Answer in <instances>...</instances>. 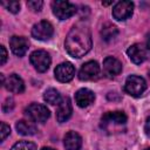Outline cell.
<instances>
[{
  "instance_id": "obj_24",
  "label": "cell",
  "mask_w": 150,
  "mask_h": 150,
  "mask_svg": "<svg viewBox=\"0 0 150 150\" xmlns=\"http://www.w3.org/2000/svg\"><path fill=\"white\" fill-rule=\"evenodd\" d=\"M9 134H11L9 125H7L5 122H1V130H0V139H1V142H4Z\"/></svg>"
},
{
  "instance_id": "obj_4",
  "label": "cell",
  "mask_w": 150,
  "mask_h": 150,
  "mask_svg": "<svg viewBox=\"0 0 150 150\" xmlns=\"http://www.w3.org/2000/svg\"><path fill=\"white\" fill-rule=\"evenodd\" d=\"M25 112H26V116L30 121L38 122V123H45L50 116V112L47 109V107H45L42 104H39V103L29 104L25 109Z\"/></svg>"
},
{
  "instance_id": "obj_3",
  "label": "cell",
  "mask_w": 150,
  "mask_h": 150,
  "mask_svg": "<svg viewBox=\"0 0 150 150\" xmlns=\"http://www.w3.org/2000/svg\"><path fill=\"white\" fill-rule=\"evenodd\" d=\"M52 9H53V14L60 20L69 19L76 13V6L69 1H61V0L53 1Z\"/></svg>"
},
{
  "instance_id": "obj_26",
  "label": "cell",
  "mask_w": 150,
  "mask_h": 150,
  "mask_svg": "<svg viewBox=\"0 0 150 150\" xmlns=\"http://www.w3.org/2000/svg\"><path fill=\"white\" fill-rule=\"evenodd\" d=\"M0 50H1V60H0V64L4 66L7 61V50L4 46H0Z\"/></svg>"
},
{
  "instance_id": "obj_2",
  "label": "cell",
  "mask_w": 150,
  "mask_h": 150,
  "mask_svg": "<svg viewBox=\"0 0 150 150\" xmlns=\"http://www.w3.org/2000/svg\"><path fill=\"white\" fill-rule=\"evenodd\" d=\"M146 89V82L143 77L137 76V75H130L127 80H125V84H124V90L127 94L134 96V97H138L141 96L144 90Z\"/></svg>"
},
{
  "instance_id": "obj_30",
  "label": "cell",
  "mask_w": 150,
  "mask_h": 150,
  "mask_svg": "<svg viewBox=\"0 0 150 150\" xmlns=\"http://www.w3.org/2000/svg\"><path fill=\"white\" fill-rule=\"evenodd\" d=\"M149 76H150V71H149Z\"/></svg>"
},
{
  "instance_id": "obj_13",
  "label": "cell",
  "mask_w": 150,
  "mask_h": 150,
  "mask_svg": "<svg viewBox=\"0 0 150 150\" xmlns=\"http://www.w3.org/2000/svg\"><path fill=\"white\" fill-rule=\"evenodd\" d=\"M9 46H11V49L12 52L16 55V56H23L26 54V52L28 50V46H29V42L26 38L23 36H12L11 40H9Z\"/></svg>"
},
{
  "instance_id": "obj_6",
  "label": "cell",
  "mask_w": 150,
  "mask_h": 150,
  "mask_svg": "<svg viewBox=\"0 0 150 150\" xmlns=\"http://www.w3.org/2000/svg\"><path fill=\"white\" fill-rule=\"evenodd\" d=\"M54 34V28L49 21L42 20L38 23H35L32 28V36L40 41H47L49 40Z\"/></svg>"
},
{
  "instance_id": "obj_1",
  "label": "cell",
  "mask_w": 150,
  "mask_h": 150,
  "mask_svg": "<svg viewBox=\"0 0 150 150\" xmlns=\"http://www.w3.org/2000/svg\"><path fill=\"white\" fill-rule=\"evenodd\" d=\"M91 45L93 42L89 26L83 21L77 22L70 28L64 41V47L68 54L76 59L84 56L90 50Z\"/></svg>"
},
{
  "instance_id": "obj_22",
  "label": "cell",
  "mask_w": 150,
  "mask_h": 150,
  "mask_svg": "<svg viewBox=\"0 0 150 150\" xmlns=\"http://www.w3.org/2000/svg\"><path fill=\"white\" fill-rule=\"evenodd\" d=\"M27 6L33 12H40L42 6H43V1H41V0H30V1H27Z\"/></svg>"
},
{
  "instance_id": "obj_21",
  "label": "cell",
  "mask_w": 150,
  "mask_h": 150,
  "mask_svg": "<svg viewBox=\"0 0 150 150\" xmlns=\"http://www.w3.org/2000/svg\"><path fill=\"white\" fill-rule=\"evenodd\" d=\"M11 150H36V145L28 141H20L15 143Z\"/></svg>"
},
{
  "instance_id": "obj_27",
  "label": "cell",
  "mask_w": 150,
  "mask_h": 150,
  "mask_svg": "<svg viewBox=\"0 0 150 150\" xmlns=\"http://www.w3.org/2000/svg\"><path fill=\"white\" fill-rule=\"evenodd\" d=\"M144 131L148 135V137H150V116L146 118L145 121V125H144Z\"/></svg>"
},
{
  "instance_id": "obj_11",
  "label": "cell",
  "mask_w": 150,
  "mask_h": 150,
  "mask_svg": "<svg viewBox=\"0 0 150 150\" xmlns=\"http://www.w3.org/2000/svg\"><path fill=\"white\" fill-rule=\"evenodd\" d=\"M127 120L128 117L123 111H108L102 116L101 122H102V127L107 128L110 124H115V125L125 124Z\"/></svg>"
},
{
  "instance_id": "obj_15",
  "label": "cell",
  "mask_w": 150,
  "mask_h": 150,
  "mask_svg": "<svg viewBox=\"0 0 150 150\" xmlns=\"http://www.w3.org/2000/svg\"><path fill=\"white\" fill-rule=\"evenodd\" d=\"M4 86L7 90H9L14 94H21L25 90V83H23L22 79L16 74H11L5 80Z\"/></svg>"
},
{
  "instance_id": "obj_5",
  "label": "cell",
  "mask_w": 150,
  "mask_h": 150,
  "mask_svg": "<svg viewBox=\"0 0 150 150\" xmlns=\"http://www.w3.org/2000/svg\"><path fill=\"white\" fill-rule=\"evenodd\" d=\"M30 63L34 66V68L39 71V73H45L48 70L49 66H50V56L46 50L39 49L35 50L30 54Z\"/></svg>"
},
{
  "instance_id": "obj_28",
  "label": "cell",
  "mask_w": 150,
  "mask_h": 150,
  "mask_svg": "<svg viewBox=\"0 0 150 150\" xmlns=\"http://www.w3.org/2000/svg\"><path fill=\"white\" fill-rule=\"evenodd\" d=\"M41 150H54V149H52V148H48V146H43Z\"/></svg>"
},
{
  "instance_id": "obj_14",
  "label": "cell",
  "mask_w": 150,
  "mask_h": 150,
  "mask_svg": "<svg viewBox=\"0 0 150 150\" xmlns=\"http://www.w3.org/2000/svg\"><path fill=\"white\" fill-rule=\"evenodd\" d=\"M103 71L107 76L114 77L122 71V63L114 56H108L103 61Z\"/></svg>"
},
{
  "instance_id": "obj_17",
  "label": "cell",
  "mask_w": 150,
  "mask_h": 150,
  "mask_svg": "<svg viewBox=\"0 0 150 150\" xmlns=\"http://www.w3.org/2000/svg\"><path fill=\"white\" fill-rule=\"evenodd\" d=\"M63 144L66 150H80L82 145V138L77 132L69 131L63 138Z\"/></svg>"
},
{
  "instance_id": "obj_18",
  "label": "cell",
  "mask_w": 150,
  "mask_h": 150,
  "mask_svg": "<svg viewBox=\"0 0 150 150\" xmlns=\"http://www.w3.org/2000/svg\"><path fill=\"white\" fill-rule=\"evenodd\" d=\"M15 128H16L18 132L20 135H23V136H30V135H34L36 132V127L32 122L26 121V120L18 121L15 124Z\"/></svg>"
},
{
  "instance_id": "obj_9",
  "label": "cell",
  "mask_w": 150,
  "mask_h": 150,
  "mask_svg": "<svg viewBox=\"0 0 150 150\" xmlns=\"http://www.w3.org/2000/svg\"><path fill=\"white\" fill-rule=\"evenodd\" d=\"M149 48L145 47L144 45L141 43H135L132 46H130L127 50V54L129 56V59L135 63V64H141L144 62V60L148 57V53H149Z\"/></svg>"
},
{
  "instance_id": "obj_20",
  "label": "cell",
  "mask_w": 150,
  "mask_h": 150,
  "mask_svg": "<svg viewBox=\"0 0 150 150\" xmlns=\"http://www.w3.org/2000/svg\"><path fill=\"white\" fill-rule=\"evenodd\" d=\"M43 98L47 103L49 104H59L60 101H61V96L59 94V91L54 88H49L45 91V95H43Z\"/></svg>"
},
{
  "instance_id": "obj_29",
  "label": "cell",
  "mask_w": 150,
  "mask_h": 150,
  "mask_svg": "<svg viewBox=\"0 0 150 150\" xmlns=\"http://www.w3.org/2000/svg\"><path fill=\"white\" fill-rule=\"evenodd\" d=\"M145 150H150V148H149V149H145Z\"/></svg>"
},
{
  "instance_id": "obj_16",
  "label": "cell",
  "mask_w": 150,
  "mask_h": 150,
  "mask_svg": "<svg viewBox=\"0 0 150 150\" xmlns=\"http://www.w3.org/2000/svg\"><path fill=\"white\" fill-rule=\"evenodd\" d=\"M94 100H95V94L90 89H87V88H82L77 90L75 94V101L77 105L81 108H87L94 102Z\"/></svg>"
},
{
  "instance_id": "obj_23",
  "label": "cell",
  "mask_w": 150,
  "mask_h": 150,
  "mask_svg": "<svg viewBox=\"0 0 150 150\" xmlns=\"http://www.w3.org/2000/svg\"><path fill=\"white\" fill-rule=\"evenodd\" d=\"M2 5L12 13H18L20 11V2L18 1H7V2H2Z\"/></svg>"
},
{
  "instance_id": "obj_8",
  "label": "cell",
  "mask_w": 150,
  "mask_h": 150,
  "mask_svg": "<svg viewBox=\"0 0 150 150\" xmlns=\"http://www.w3.org/2000/svg\"><path fill=\"white\" fill-rule=\"evenodd\" d=\"M134 4L131 1H118L112 8V16L117 21H124L132 15Z\"/></svg>"
},
{
  "instance_id": "obj_7",
  "label": "cell",
  "mask_w": 150,
  "mask_h": 150,
  "mask_svg": "<svg viewBox=\"0 0 150 150\" xmlns=\"http://www.w3.org/2000/svg\"><path fill=\"white\" fill-rule=\"evenodd\" d=\"M100 66L96 61H88L82 64L79 71V79L81 81H94L100 76Z\"/></svg>"
},
{
  "instance_id": "obj_19",
  "label": "cell",
  "mask_w": 150,
  "mask_h": 150,
  "mask_svg": "<svg viewBox=\"0 0 150 150\" xmlns=\"http://www.w3.org/2000/svg\"><path fill=\"white\" fill-rule=\"evenodd\" d=\"M117 34H118V29L114 25H111V23L104 25L102 27V29H101V36H102V39L104 41H111V40H114L117 36Z\"/></svg>"
},
{
  "instance_id": "obj_25",
  "label": "cell",
  "mask_w": 150,
  "mask_h": 150,
  "mask_svg": "<svg viewBox=\"0 0 150 150\" xmlns=\"http://www.w3.org/2000/svg\"><path fill=\"white\" fill-rule=\"evenodd\" d=\"M13 108H14V100H13L12 97L6 98L5 103L2 104V110H4V112H9V111L13 110Z\"/></svg>"
},
{
  "instance_id": "obj_10",
  "label": "cell",
  "mask_w": 150,
  "mask_h": 150,
  "mask_svg": "<svg viewBox=\"0 0 150 150\" xmlns=\"http://www.w3.org/2000/svg\"><path fill=\"white\" fill-rule=\"evenodd\" d=\"M54 74H55V79L57 81L66 83V82H69L73 80V77L75 75V68L70 62H63V63H60L59 66H56Z\"/></svg>"
},
{
  "instance_id": "obj_12",
  "label": "cell",
  "mask_w": 150,
  "mask_h": 150,
  "mask_svg": "<svg viewBox=\"0 0 150 150\" xmlns=\"http://www.w3.org/2000/svg\"><path fill=\"white\" fill-rule=\"evenodd\" d=\"M73 112V107H71V102L69 97H63L60 103L57 104V109H56V120L60 123H63L66 121H68L71 116Z\"/></svg>"
}]
</instances>
